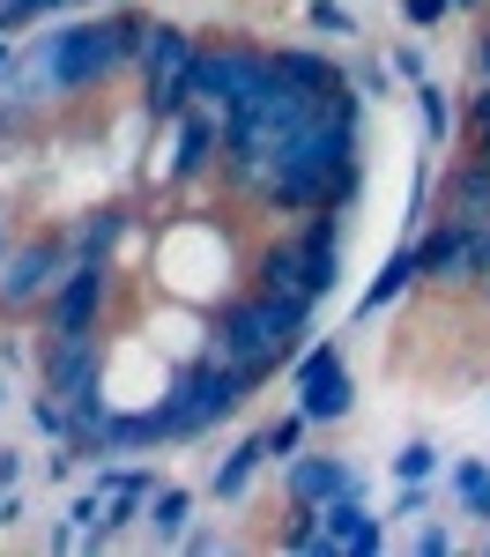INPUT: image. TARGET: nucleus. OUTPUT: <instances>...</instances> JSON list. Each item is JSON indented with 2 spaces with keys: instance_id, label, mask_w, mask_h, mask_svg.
Here are the masks:
<instances>
[{
  "instance_id": "1",
  "label": "nucleus",
  "mask_w": 490,
  "mask_h": 557,
  "mask_svg": "<svg viewBox=\"0 0 490 557\" xmlns=\"http://www.w3.org/2000/svg\"><path fill=\"white\" fill-rule=\"evenodd\" d=\"M312 312H319V298H305V290H267V283L230 290L209 312V357L238 364L261 386L267 372H290V357L312 343Z\"/></svg>"
},
{
  "instance_id": "2",
  "label": "nucleus",
  "mask_w": 490,
  "mask_h": 557,
  "mask_svg": "<svg viewBox=\"0 0 490 557\" xmlns=\"http://www.w3.org/2000/svg\"><path fill=\"white\" fill-rule=\"evenodd\" d=\"M149 8H134V0H112V8H97V15H75V23H52L38 30V67L52 97H89V89H104L120 67L141 60V45H149Z\"/></svg>"
},
{
  "instance_id": "3",
  "label": "nucleus",
  "mask_w": 490,
  "mask_h": 557,
  "mask_svg": "<svg viewBox=\"0 0 490 557\" xmlns=\"http://www.w3.org/2000/svg\"><path fill=\"white\" fill-rule=\"evenodd\" d=\"M253 401V380L238 372V364H223V357H186L164 386V438L172 446H193V438H209L216 424H230L238 409Z\"/></svg>"
},
{
  "instance_id": "4",
  "label": "nucleus",
  "mask_w": 490,
  "mask_h": 557,
  "mask_svg": "<svg viewBox=\"0 0 490 557\" xmlns=\"http://www.w3.org/2000/svg\"><path fill=\"white\" fill-rule=\"evenodd\" d=\"M209 164H223V112L186 104L178 120L149 127V186H164V194L201 186V178H209Z\"/></svg>"
},
{
  "instance_id": "5",
  "label": "nucleus",
  "mask_w": 490,
  "mask_h": 557,
  "mask_svg": "<svg viewBox=\"0 0 490 557\" xmlns=\"http://www.w3.org/2000/svg\"><path fill=\"white\" fill-rule=\"evenodd\" d=\"M290 401L305 409L312 424H342L356 409V372L342 335H312L298 357H290Z\"/></svg>"
},
{
  "instance_id": "6",
  "label": "nucleus",
  "mask_w": 490,
  "mask_h": 557,
  "mask_svg": "<svg viewBox=\"0 0 490 557\" xmlns=\"http://www.w3.org/2000/svg\"><path fill=\"white\" fill-rule=\"evenodd\" d=\"M67 268H75L67 231H23V238H15V253L0 260V312H8V320L38 312V305L60 290V275H67Z\"/></svg>"
},
{
  "instance_id": "7",
  "label": "nucleus",
  "mask_w": 490,
  "mask_h": 557,
  "mask_svg": "<svg viewBox=\"0 0 490 557\" xmlns=\"http://www.w3.org/2000/svg\"><path fill=\"white\" fill-rule=\"evenodd\" d=\"M267 75H275V45L216 38V45L193 52V104H209V112H238Z\"/></svg>"
},
{
  "instance_id": "8",
  "label": "nucleus",
  "mask_w": 490,
  "mask_h": 557,
  "mask_svg": "<svg viewBox=\"0 0 490 557\" xmlns=\"http://www.w3.org/2000/svg\"><path fill=\"white\" fill-rule=\"evenodd\" d=\"M104 364H112V343L104 335H45L38 343V386L60 394V401H83L104 386Z\"/></svg>"
},
{
  "instance_id": "9",
  "label": "nucleus",
  "mask_w": 490,
  "mask_h": 557,
  "mask_svg": "<svg viewBox=\"0 0 490 557\" xmlns=\"http://www.w3.org/2000/svg\"><path fill=\"white\" fill-rule=\"evenodd\" d=\"M112 260H75L67 275H60V290L45 298V335H97V320H104V305H112Z\"/></svg>"
},
{
  "instance_id": "10",
  "label": "nucleus",
  "mask_w": 490,
  "mask_h": 557,
  "mask_svg": "<svg viewBox=\"0 0 490 557\" xmlns=\"http://www.w3.org/2000/svg\"><path fill=\"white\" fill-rule=\"evenodd\" d=\"M387 550V513H372L364 491H342L319 506V557H379Z\"/></svg>"
},
{
  "instance_id": "11",
  "label": "nucleus",
  "mask_w": 490,
  "mask_h": 557,
  "mask_svg": "<svg viewBox=\"0 0 490 557\" xmlns=\"http://www.w3.org/2000/svg\"><path fill=\"white\" fill-rule=\"evenodd\" d=\"M342 491H372L350 454H298V461H282V506H327Z\"/></svg>"
},
{
  "instance_id": "12",
  "label": "nucleus",
  "mask_w": 490,
  "mask_h": 557,
  "mask_svg": "<svg viewBox=\"0 0 490 557\" xmlns=\"http://www.w3.org/2000/svg\"><path fill=\"white\" fill-rule=\"evenodd\" d=\"M476 231H483V223H453V215H431V223L416 231V268H424V283H468Z\"/></svg>"
},
{
  "instance_id": "13",
  "label": "nucleus",
  "mask_w": 490,
  "mask_h": 557,
  "mask_svg": "<svg viewBox=\"0 0 490 557\" xmlns=\"http://www.w3.org/2000/svg\"><path fill=\"white\" fill-rule=\"evenodd\" d=\"M431 215H453V223H490V157H483V149L453 157V172H445L439 209H431Z\"/></svg>"
},
{
  "instance_id": "14",
  "label": "nucleus",
  "mask_w": 490,
  "mask_h": 557,
  "mask_svg": "<svg viewBox=\"0 0 490 557\" xmlns=\"http://www.w3.org/2000/svg\"><path fill=\"white\" fill-rule=\"evenodd\" d=\"M193 513H201V491H186V483H156V491H149V513H141V528H134V543L178 550V535L193 528Z\"/></svg>"
},
{
  "instance_id": "15",
  "label": "nucleus",
  "mask_w": 490,
  "mask_h": 557,
  "mask_svg": "<svg viewBox=\"0 0 490 557\" xmlns=\"http://www.w3.org/2000/svg\"><path fill=\"white\" fill-rule=\"evenodd\" d=\"M261 469H275V461H267V438H261V431H246L230 454H216V469H209V498H216V506H238V498H253Z\"/></svg>"
},
{
  "instance_id": "16",
  "label": "nucleus",
  "mask_w": 490,
  "mask_h": 557,
  "mask_svg": "<svg viewBox=\"0 0 490 557\" xmlns=\"http://www.w3.org/2000/svg\"><path fill=\"white\" fill-rule=\"evenodd\" d=\"M416 283H424V268H416V238H401L394 253L379 260V275L364 283V298H356V320H379V312H387V305H401L409 290H416Z\"/></svg>"
},
{
  "instance_id": "17",
  "label": "nucleus",
  "mask_w": 490,
  "mask_h": 557,
  "mask_svg": "<svg viewBox=\"0 0 490 557\" xmlns=\"http://www.w3.org/2000/svg\"><path fill=\"white\" fill-rule=\"evenodd\" d=\"M134 231V215L120 209V201H104V209H83L67 215V253L75 260H112V246Z\"/></svg>"
},
{
  "instance_id": "18",
  "label": "nucleus",
  "mask_w": 490,
  "mask_h": 557,
  "mask_svg": "<svg viewBox=\"0 0 490 557\" xmlns=\"http://www.w3.org/2000/svg\"><path fill=\"white\" fill-rule=\"evenodd\" d=\"M445 498H453V513H461V520H483V528H490V461H483V454H453V469H445Z\"/></svg>"
},
{
  "instance_id": "19",
  "label": "nucleus",
  "mask_w": 490,
  "mask_h": 557,
  "mask_svg": "<svg viewBox=\"0 0 490 557\" xmlns=\"http://www.w3.org/2000/svg\"><path fill=\"white\" fill-rule=\"evenodd\" d=\"M409 104H416V127H424V149H445L453 141V127H461V112H453V97H445V83H424L409 89Z\"/></svg>"
},
{
  "instance_id": "20",
  "label": "nucleus",
  "mask_w": 490,
  "mask_h": 557,
  "mask_svg": "<svg viewBox=\"0 0 490 557\" xmlns=\"http://www.w3.org/2000/svg\"><path fill=\"white\" fill-rule=\"evenodd\" d=\"M261 438H267V461L282 469V461H298V454H305V438H312V417L298 409V401H290V409H282L275 424H261Z\"/></svg>"
},
{
  "instance_id": "21",
  "label": "nucleus",
  "mask_w": 490,
  "mask_h": 557,
  "mask_svg": "<svg viewBox=\"0 0 490 557\" xmlns=\"http://www.w3.org/2000/svg\"><path fill=\"white\" fill-rule=\"evenodd\" d=\"M394 60H387V52H364V60H350V89L356 97H364V104H387V97H394Z\"/></svg>"
},
{
  "instance_id": "22",
  "label": "nucleus",
  "mask_w": 490,
  "mask_h": 557,
  "mask_svg": "<svg viewBox=\"0 0 490 557\" xmlns=\"http://www.w3.org/2000/svg\"><path fill=\"white\" fill-rule=\"evenodd\" d=\"M275 550L319 557V506H290V513H282V528H275Z\"/></svg>"
},
{
  "instance_id": "23",
  "label": "nucleus",
  "mask_w": 490,
  "mask_h": 557,
  "mask_svg": "<svg viewBox=\"0 0 490 557\" xmlns=\"http://www.w3.org/2000/svg\"><path fill=\"white\" fill-rule=\"evenodd\" d=\"M387 475H394V483H431V475H439V446H431V438H401Z\"/></svg>"
},
{
  "instance_id": "24",
  "label": "nucleus",
  "mask_w": 490,
  "mask_h": 557,
  "mask_svg": "<svg viewBox=\"0 0 490 557\" xmlns=\"http://www.w3.org/2000/svg\"><path fill=\"white\" fill-rule=\"evenodd\" d=\"M409 550H416V557H453V550H461V513H453V520H431V513L409 520Z\"/></svg>"
},
{
  "instance_id": "25",
  "label": "nucleus",
  "mask_w": 490,
  "mask_h": 557,
  "mask_svg": "<svg viewBox=\"0 0 490 557\" xmlns=\"http://www.w3.org/2000/svg\"><path fill=\"white\" fill-rule=\"evenodd\" d=\"M305 30L312 38H356V8L350 0H305Z\"/></svg>"
},
{
  "instance_id": "26",
  "label": "nucleus",
  "mask_w": 490,
  "mask_h": 557,
  "mask_svg": "<svg viewBox=\"0 0 490 557\" xmlns=\"http://www.w3.org/2000/svg\"><path fill=\"white\" fill-rule=\"evenodd\" d=\"M104 498H112V491H104V483H97V475H89L83 491H75V498H67V520H75V528H104Z\"/></svg>"
},
{
  "instance_id": "27",
  "label": "nucleus",
  "mask_w": 490,
  "mask_h": 557,
  "mask_svg": "<svg viewBox=\"0 0 490 557\" xmlns=\"http://www.w3.org/2000/svg\"><path fill=\"white\" fill-rule=\"evenodd\" d=\"M60 8H67V0H8V8H0V30H15V38H23L30 23H45V15H60Z\"/></svg>"
},
{
  "instance_id": "28",
  "label": "nucleus",
  "mask_w": 490,
  "mask_h": 557,
  "mask_svg": "<svg viewBox=\"0 0 490 557\" xmlns=\"http://www.w3.org/2000/svg\"><path fill=\"white\" fill-rule=\"evenodd\" d=\"M431 513V483H394V506H387V520L394 528H409V520Z\"/></svg>"
},
{
  "instance_id": "29",
  "label": "nucleus",
  "mask_w": 490,
  "mask_h": 557,
  "mask_svg": "<svg viewBox=\"0 0 490 557\" xmlns=\"http://www.w3.org/2000/svg\"><path fill=\"white\" fill-rule=\"evenodd\" d=\"M445 15H453V0H401V23L409 30H439Z\"/></svg>"
},
{
  "instance_id": "30",
  "label": "nucleus",
  "mask_w": 490,
  "mask_h": 557,
  "mask_svg": "<svg viewBox=\"0 0 490 557\" xmlns=\"http://www.w3.org/2000/svg\"><path fill=\"white\" fill-rule=\"evenodd\" d=\"M387 60H394V75H401V83H409V89H416V83H424V75H431V60H424V45H394Z\"/></svg>"
},
{
  "instance_id": "31",
  "label": "nucleus",
  "mask_w": 490,
  "mask_h": 557,
  "mask_svg": "<svg viewBox=\"0 0 490 557\" xmlns=\"http://www.w3.org/2000/svg\"><path fill=\"white\" fill-rule=\"evenodd\" d=\"M23 506H30V491H23V483H0V528H15Z\"/></svg>"
},
{
  "instance_id": "32",
  "label": "nucleus",
  "mask_w": 490,
  "mask_h": 557,
  "mask_svg": "<svg viewBox=\"0 0 490 557\" xmlns=\"http://www.w3.org/2000/svg\"><path fill=\"white\" fill-rule=\"evenodd\" d=\"M178 550L209 557V550H223V535H216V528H201V520H193V528H186V535H178Z\"/></svg>"
},
{
  "instance_id": "33",
  "label": "nucleus",
  "mask_w": 490,
  "mask_h": 557,
  "mask_svg": "<svg viewBox=\"0 0 490 557\" xmlns=\"http://www.w3.org/2000/svg\"><path fill=\"white\" fill-rule=\"evenodd\" d=\"M468 283H490V223L476 231V253H468Z\"/></svg>"
},
{
  "instance_id": "34",
  "label": "nucleus",
  "mask_w": 490,
  "mask_h": 557,
  "mask_svg": "<svg viewBox=\"0 0 490 557\" xmlns=\"http://www.w3.org/2000/svg\"><path fill=\"white\" fill-rule=\"evenodd\" d=\"M30 461H23V446H0V483H23Z\"/></svg>"
},
{
  "instance_id": "35",
  "label": "nucleus",
  "mask_w": 490,
  "mask_h": 557,
  "mask_svg": "<svg viewBox=\"0 0 490 557\" xmlns=\"http://www.w3.org/2000/svg\"><path fill=\"white\" fill-rule=\"evenodd\" d=\"M15 238H23V223H15V215H8V209H0V260H8V253H15Z\"/></svg>"
},
{
  "instance_id": "36",
  "label": "nucleus",
  "mask_w": 490,
  "mask_h": 557,
  "mask_svg": "<svg viewBox=\"0 0 490 557\" xmlns=\"http://www.w3.org/2000/svg\"><path fill=\"white\" fill-rule=\"evenodd\" d=\"M468 8H483V0H453V15H468Z\"/></svg>"
},
{
  "instance_id": "37",
  "label": "nucleus",
  "mask_w": 490,
  "mask_h": 557,
  "mask_svg": "<svg viewBox=\"0 0 490 557\" xmlns=\"http://www.w3.org/2000/svg\"><path fill=\"white\" fill-rule=\"evenodd\" d=\"M8 401H15V386H8V380H0V409H8Z\"/></svg>"
},
{
  "instance_id": "38",
  "label": "nucleus",
  "mask_w": 490,
  "mask_h": 557,
  "mask_svg": "<svg viewBox=\"0 0 490 557\" xmlns=\"http://www.w3.org/2000/svg\"><path fill=\"white\" fill-rule=\"evenodd\" d=\"M67 8H112V0H67Z\"/></svg>"
},
{
  "instance_id": "39",
  "label": "nucleus",
  "mask_w": 490,
  "mask_h": 557,
  "mask_svg": "<svg viewBox=\"0 0 490 557\" xmlns=\"http://www.w3.org/2000/svg\"><path fill=\"white\" fill-rule=\"evenodd\" d=\"M483 550H490V535H483Z\"/></svg>"
},
{
  "instance_id": "40",
  "label": "nucleus",
  "mask_w": 490,
  "mask_h": 557,
  "mask_svg": "<svg viewBox=\"0 0 490 557\" xmlns=\"http://www.w3.org/2000/svg\"><path fill=\"white\" fill-rule=\"evenodd\" d=\"M0 8H8V0H0Z\"/></svg>"
}]
</instances>
